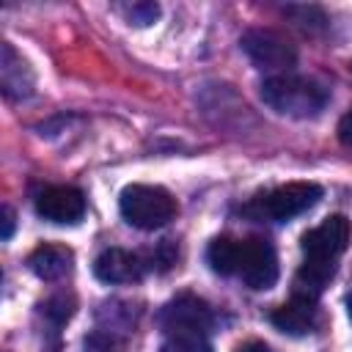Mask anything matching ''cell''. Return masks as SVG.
I'll list each match as a JSON object with an SVG mask.
<instances>
[{
  "label": "cell",
  "mask_w": 352,
  "mask_h": 352,
  "mask_svg": "<svg viewBox=\"0 0 352 352\" xmlns=\"http://www.w3.org/2000/svg\"><path fill=\"white\" fill-rule=\"evenodd\" d=\"M338 138H341V143L346 148H352V110L341 116V121H338Z\"/></svg>",
  "instance_id": "ac0fdd59"
},
{
  "label": "cell",
  "mask_w": 352,
  "mask_h": 352,
  "mask_svg": "<svg viewBox=\"0 0 352 352\" xmlns=\"http://www.w3.org/2000/svg\"><path fill=\"white\" fill-rule=\"evenodd\" d=\"M236 352H272V349H270L264 341H245Z\"/></svg>",
  "instance_id": "ffe728a7"
},
{
  "label": "cell",
  "mask_w": 352,
  "mask_h": 352,
  "mask_svg": "<svg viewBox=\"0 0 352 352\" xmlns=\"http://www.w3.org/2000/svg\"><path fill=\"white\" fill-rule=\"evenodd\" d=\"M36 212L50 220V223H58V226H74L82 220L85 214V195L77 190V187H69V184H52V187H44L38 195H36Z\"/></svg>",
  "instance_id": "52a82bcc"
},
{
  "label": "cell",
  "mask_w": 352,
  "mask_h": 352,
  "mask_svg": "<svg viewBox=\"0 0 352 352\" xmlns=\"http://www.w3.org/2000/svg\"><path fill=\"white\" fill-rule=\"evenodd\" d=\"M160 322L165 330H176V327H190V330H209L212 322H214V314L212 308L192 297V294H182L176 300H170L162 314H160Z\"/></svg>",
  "instance_id": "9c48e42d"
},
{
  "label": "cell",
  "mask_w": 352,
  "mask_h": 352,
  "mask_svg": "<svg viewBox=\"0 0 352 352\" xmlns=\"http://www.w3.org/2000/svg\"><path fill=\"white\" fill-rule=\"evenodd\" d=\"M242 242L234 236H214L206 248V261L217 275H236Z\"/></svg>",
  "instance_id": "5bb4252c"
},
{
  "label": "cell",
  "mask_w": 352,
  "mask_h": 352,
  "mask_svg": "<svg viewBox=\"0 0 352 352\" xmlns=\"http://www.w3.org/2000/svg\"><path fill=\"white\" fill-rule=\"evenodd\" d=\"M346 314H349V319H352V292L346 294Z\"/></svg>",
  "instance_id": "44dd1931"
},
{
  "label": "cell",
  "mask_w": 352,
  "mask_h": 352,
  "mask_svg": "<svg viewBox=\"0 0 352 352\" xmlns=\"http://www.w3.org/2000/svg\"><path fill=\"white\" fill-rule=\"evenodd\" d=\"M236 275L242 278L245 286H250L256 292L272 289L278 280V253H275L272 242H267L264 236L242 239Z\"/></svg>",
  "instance_id": "277c9868"
},
{
  "label": "cell",
  "mask_w": 352,
  "mask_h": 352,
  "mask_svg": "<svg viewBox=\"0 0 352 352\" xmlns=\"http://www.w3.org/2000/svg\"><path fill=\"white\" fill-rule=\"evenodd\" d=\"M160 16V6L157 3H138L129 8V19H135V25H148Z\"/></svg>",
  "instance_id": "e0dca14e"
},
{
  "label": "cell",
  "mask_w": 352,
  "mask_h": 352,
  "mask_svg": "<svg viewBox=\"0 0 352 352\" xmlns=\"http://www.w3.org/2000/svg\"><path fill=\"white\" fill-rule=\"evenodd\" d=\"M333 270L336 264H322V261H308L300 267L297 278H294V297H302V300H316L324 289V283L333 278Z\"/></svg>",
  "instance_id": "4fadbf2b"
},
{
  "label": "cell",
  "mask_w": 352,
  "mask_h": 352,
  "mask_svg": "<svg viewBox=\"0 0 352 352\" xmlns=\"http://www.w3.org/2000/svg\"><path fill=\"white\" fill-rule=\"evenodd\" d=\"M148 261L140 253L124 248H107L94 261V275L102 283H138L148 272Z\"/></svg>",
  "instance_id": "ba28073f"
},
{
  "label": "cell",
  "mask_w": 352,
  "mask_h": 352,
  "mask_svg": "<svg viewBox=\"0 0 352 352\" xmlns=\"http://www.w3.org/2000/svg\"><path fill=\"white\" fill-rule=\"evenodd\" d=\"M14 209L11 206H3V231H0V239H11L14 234Z\"/></svg>",
  "instance_id": "d6986e66"
},
{
  "label": "cell",
  "mask_w": 352,
  "mask_h": 352,
  "mask_svg": "<svg viewBox=\"0 0 352 352\" xmlns=\"http://www.w3.org/2000/svg\"><path fill=\"white\" fill-rule=\"evenodd\" d=\"M242 50L245 55L264 72H278V74H286L294 63H297V50L294 44L272 30V28H253L242 36Z\"/></svg>",
  "instance_id": "3957f363"
},
{
  "label": "cell",
  "mask_w": 352,
  "mask_h": 352,
  "mask_svg": "<svg viewBox=\"0 0 352 352\" xmlns=\"http://www.w3.org/2000/svg\"><path fill=\"white\" fill-rule=\"evenodd\" d=\"M352 236V226L344 214H330L322 226L311 228L302 234V253L308 261H322V264H336V258L346 250Z\"/></svg>",
  "instance_id": "5b68a950"
},
{
  "label": "cell",
  "mask_w": 352,
  "mask_h": 352,
  "mask_svg": "<svg viewBox=\"0 0 352 352\" xmlns=\"http://www.w3.org/2000/svg\"><path fill=\"white\" fill-rule=\"evenodd\" d=\"M319 198H322V187L316 182H289L267 192L261 198V209L272 220H292L305 209H311Z\"/></svg>",
  "instance_id": "8992f818"
},
{
  "label": "cell",
  "mask_w": 352,
  "mask_h": 352,
  "mask_svg": "<svg viewBox=\"0 0 352 352\" xmlns=\"http://www.w3.org/2000/svg\"><path fill=\"white\" fill-rule=\"evenodd\" d=\"M270 322L286 333V336H308L316 327V308L314 300H302V297H292L289 302L278 305L270 314Z\"/></svg>",
  "instance_id": "8fae6325"
},
{
  "label": "cell",
  "mask_w": 352,
  "mask_h": 352,
  "mask_svg": "<svg viewBox=\"0 0 352 352\" xmlns=\"http://www.w3.org/2000/svg\"><path fill=\"white\" fill-rule=\"evenodd\" d=\"M118 209L129 226L154 231L176 217V198L160 184H126L121 190Z\"/></svg>",
  "instance_id": "7a4b0ae2"
},
{
  "label": "cell",
  "mask_w": 352,
  "mask_h": 352,
  "mask_svg": "<svg viewBox=\"0 0 352 352\" xmlns=\"http://www.w3.org/2000/svg\"><path fill=\"white\" fill-rule=\"evenodd\" d=\"M41 311H44V316L52 319L55 324H63V322H69V316L74 314V300L66 297V294H55V297H50V300L41 305Z\"/></svg>",
  "instance_id": "2e32d148"
},
{
  "label": "cell",
  "mask_w": 352,
  "mask_h": 352,
  "mask_svg": "<svg viewBox=\"0 0 352 352\" xmlns=\"http://www.w3.org/2000/svg\"><path fill=\"white\" fill-rule=\"evenodd\" d=\"M160 352H212V344H209L206 330L176 327V330H165Z\"/></svg>",
  "instance_id": "9a60e30c"
},
{
  "label": "cell",
  "mask_w": 352,
  "mask_h": 352,
  "mask_svg": "<svg viewBox=\"0 0 352 352\" xmlns=\"http://www.w3.org/2000/svg\"><path fill=\"white\" fill-rule=\"evenodd\" d=\"M0 85L8 99H25L33 91V72L8 41L0 47Z\"/></svg>",
  "instance_id": "30bf717a"
},
{
  "label": "cell",
  "mask_w": 352,
  "mask_h": 352,
  "mask_svg": "<svg viewBox=\"0 0 352 352\" xmlns=\"http://www.w3.org/2000/svg\"><path fill=\"white\" fill-rule=\"evenodd\" d=\"M261 99L278 116L314 118L324 110L330 91L311 77H300V74L286 72V74H272L261 82Z\"/></svg>",
  "instance_id": "6da1fadb"
},
{
  "label": "cell",
  "mask_w": 352,
  "mask_h": 352,
  "mask_svg": "<svg viewBox=\"0 0 352 352\" xmlns=\"http://www.w3.org/2000/svg\"><path fill=\"white\" fill-rule=\"evenodd\" d=\"M28 267L41 280H60L74 267V253L66 245H38L28 256Z\"/></svg>",
  "instance_id": "7c38bea8"
}]
</instances>
